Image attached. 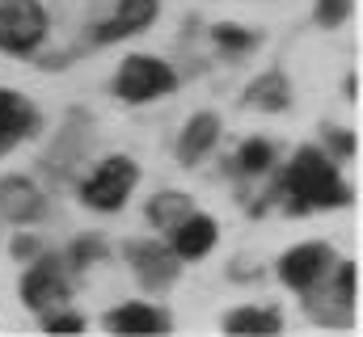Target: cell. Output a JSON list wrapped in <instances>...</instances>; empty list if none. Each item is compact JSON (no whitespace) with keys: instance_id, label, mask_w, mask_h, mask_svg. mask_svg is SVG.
I'll use <instances>...</instances> for the list:
<instances>
[{"instance_id":"cell-1","label":"cell","mask_w":363,"mask_h":337,"mask_svg":"<svg viewBox=\"0 0 363 337\" xmlns=\"http://www.w3.org/2000/svg\"><path fill=\"white\" fill-rule=\"evenodd\" d=\"M283 185L296 198V211H308V207H347L351 202L347 181L338 177V168L330 165L317 148H300L296 152V161L287 165Z\"/></svg>"},{"instance_id":"cell-2","label":"cell","mask_w":363,"mask_h":337,"mask_svg":"<svg viewBox=\"0 0 363 337\" xmlns=\"http://www.w3.org/2000/svg\"><path fill=\"white\" fill-rule=\"evenodd\" d=\"M47 13L38 0H0V51L26 55L43 42Z\"/></svg>"},{"instance_id":"cell-3","label":"cell","mask_w":363,"mask_h":337,"mask_svg":"<svg viewBox=\"0 0 363 337\" xmlns=\"http://www.w3.org/2000/svg\"><path fill=\"white\" fill-rule=\"evenodd\" d=\"M174 84H178V76L169 72V64L148 59V55H131V59H123L114 88H118L123 101L140 105V101H157V97H165Z\"/></svg>"},{"instance_id":"cell-4","label":"cell","mask_w":363,"mask_h":337,"mask_svg":"<svg viewBox=\"0 0 363 337\" xmlns=\"http://www.w3.org/2000/svg\"><path fill=\"white\" fill-rule=\"evenodd\" d=\"M135 181H140V168L131 165L127 156H110V161H101L97 173L81 185V198L89 202L93 211H118V207L127 202V194L135 190Z\"/></svg>"},{"instance_id":"cell-5","label":"cell","mask_w":363,"mask_h":337,"mask_svg":"<svg viewBox=\"0 0 363 337\" xmlns=\"http://www.w3.org/2000/svg\"><path fill=\"white\" fill-rule=\"evenodd\" d=\"M330 257H334L330 245H300V249H291L279 261V278H283L287 287H296V291H313V287L325 278Z\"/></svg>"},{"instance_id":"cell-6","label":"cell","mask_w":363,"mask_h":337,"mask_svg":"<svg viewBox=\"0 0 363 337\" xmlns=\"http://www.w3.org/2000/svg\"><path fill=\"white\" fill-rule=\"evenodd\" d=\"M127 261L135 265V278L144 282V287H152V291H161V287H169L174 278H178V253L161 249V245H152V241H135V245H127Z\"/></svg>"},{"instance_id":"cell-7","label":"cell","mask_w":363,"mask_h":337,"mask_svg":"<svg viewBox=\"0 0 363 337\" xmlns=\"http://www.w3.org/2000/svg\"><path fill=\"white\" fill-rule=\"evenodd\" d=\"M21 299H26V308H34V312L60 308V304L68 299V282H64L60 265H55V261H38V265L21 278Z\"/></svg>"},{"instance_id":"cell-8","label":"cell","mask_w":363,"mask_h":337,"mask_svg":"<svg viewBox=\"0 0 363 337\" xmlns=\"http://www.w3.org/2000/svg\"><path fill=\"white\" fill-rule=\"evenodd\" d=\"M43 211H47V202L26 177H4L0 181V215L9 224H34Z\"/></svg>"},{"instance_id":"cell-9","label":"cell","mask_w":363,"mask_h":337,"mask_svg":"<svg viewBox=\"0 0 363 337\" xmlns=\"http://www.w3.org/2000/svg\"><path fill=\"white\" fill-rule=\"evenodd\" d=\"M34 131V110L26 97L0 88V152H9L17 139H26Z\"/></svg>"},{"instance_id":"cell-10","label":"cell","mask_w":363,"mask_h":337,"mask_svg":"<svg viewBox=\"0 0 363 337\" xmlns=\"http://www.w3.org/2000/svg\"><path fill=\"white\" fill-rule=\"evenodd\" d=\"M106 329L114 333H131V337H144V333H165L169 329V316L148 308V304H127V308H114L106 316Z\"/></svg>"},{"instance_id":"cell-11","label":"cell","mask_w":363,"mask_h":337,"mask_svg":"<svg viewBox=\"0 0 363 337\" xmlns=\"http://www.w3.org/2000/svg\"><path fill=\"white\" fill-rule=\"evenodd\" d=\"M157 17V0H118V13L97 30L101 42H114V38H127L135 30H144L148 21Z\"/></svg>"},{"instance_id":"cell-12","label":"cell","mask_w":363,"mask_h":337,"mask_svg":"<svg viewBox=\"0 0 363 337\" xmlns=\"http://www.w3.org/2000/svg\"><path fill=\"white\" fill-rule=\"evenodd\" d=\"M216 135H220V118L216 114H194L178 139V161L182 165H199L207 156V148L216 144Z\"/></svg>"},{"instance_id":"cell-13","label":"cell","mask_w":363,"mask_h":337,"mask_svg":"<svg viewBox=\"0 0 363 337\" xmlns=\"http://www.w3.org/2000/svg\"><path fill=\"white\" fill-rule=\"evenodd\" d=\"M216 245V224L207 215H186L178 228H174V253L178 257H203V253Z\"/></svg>"},{"instance_id":"cell-14","label":"cell","mask_w":363,"mask_h":337,"mask_svg":"<svg viewBox=\"0 0 363 337\" xmlns=\"http://www.w3.org/2000/svg\"><path fill=\"white\" fill-rule=\"evenodd\" d=\"M224 329H228V333L271 337V333H279V312H271V308H237V312H228Z\"/></svg>"},{"instance_id":"cell-15","label":"cell","mask_w":363,"mask_h":337,"mask_svg":"<svg viewBox=\"0 0 363 337\" xmlns=\"http://www.w3.org/2000/svg\"><path fill=\"white\" fill-rule=\"evenodd\" d=\"M186 215H190V198H186V194H157V198L148 202V219H152L157 228H165V232H174Z\"/></svg>"},{"instance_id":"cell-16","label":"cell","mask_w":363,"mask_h":337,"mask_svg":"<svg viewBox=\"0 0 363 337\" xmlns=\"http://www.w3.org/2000/svg\"><path fill=\"white\" fill-rule=\"evenodd\" d=\"M250 101L262 105V110H287L291 88H287V81H283V72H267L262 81L250 84Z\"/></svg>"},{"instance_id":"cell-17","label":"cell","mask_w":363,"mask_h":337,"mask_svg":"<svg viewBox=\"0 0 363 337\" xmlns=\"http://www.w3.org/2000/svg\"><path fill=\"white\" fill-rule=\"evenodd\" d=\"M237 165L245 168V173H262V168L271 165V144H262V139H250L245 148H241V161Z\"/></svg>"},{"instance_id":"cell-18","label":"cell","mask_w":363,"mask_h":337,"mask_svg":"<svg viewBox=\"0 0 363 337\" xmlns=\"http://www.w3.org/2000/svg\"><path fill=\"white\" fill-rule=\"evenodd\" d=\"M216 42L228 47V51H245V47H254V34L241 30V25H220V30H216Z\"/></svg>"},{"instance_id":"cell-19","label":"cell","mask_w":363,"mask_h":337,"mask_svg":"<svg viewBox=\"0 0 363 337\" xmlns=\"http://www.w3.org/2000/svg\"><path fill=\"white\" fill-rule=\"evenodd\" d=\"M351 13V0H317V21L321 25H338Z\"/></svg>"},{"instance_id":"cell-20","label":"cell","mask_w":363,"mask_h":337,"mask_svg":"<svg viewBox=\"0 0 363 337\" xmlns=\"http://www.w3.org/2000/svg\"><path fill=\"white\" fill-rule=\"evenodd\" d=\"M47 333H81L85 329V321L81 316H72V312H64V316H55V312H47Z\"/></svg>"},{"instance_id":"cell-21","label":"cell","mask_w":363,"mask_h":337,"mask_svg":"<svg viewBox=\"0 0 363 337\" xmlns=\"http://www.w3.org/2000/svg\"><path fill=\"white\" fill-rule=\"evenodd\" d=\"M101 245H97V241H81V245H77V249H72V257H77V261H81V265H85V261H93V257H101Z\"/></svg>"},{"instance_id":"cell-22","label":"cell","mask_w":363,"mask_h":337,"mask_svg":"<svg viewBox=\"0 0 363 337\" xmlns=\"http://www.w3.org/2000/svg\"><path fill=\"white\" fill-rule=\"evenodd\" d=\"M330 139H334V148H338V152H351V148H355V139H351V135H342V131H334Z\"/></svg>"}]
</instances>
